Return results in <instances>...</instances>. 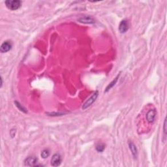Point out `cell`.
<instances>
[{
    "mask_svg": "<svg viewBox=\"0 0 167 167\" xmlns=\"http://www.w3.org/2000/svg\"><path fill=\"white\" fill-rule=\"evenodd\" d=\"M5 3L7 7L11 11L18 10L22 5V1L20 0H7Z\"/></svg>",
    "mask_w": 167,
    "mask_h": 167,
    "instance_id": "obj_1",
    "label": "cell"
},
{
    "mask_svg": "<svg viewBox=\"0 0 167 167\" xmlns=\"http://www.w3.org/2000/svg\"><path fill=\"white\" fill-rule=\"evenodd\" d=\"M98 95H99V93H98L97 91H95V93H93V95L89 99H88V100L82 105V110H86L89 108L95 101L96 99H97Z\"/></svg>",
    "mask_w": 167,
    "mask_h": 167,
    "instance_id": "obj_2",
    "label": "cell"
},
{
    "mask_svg": "<svg viewBox=\"0 0 167 167\" xmlns=\"http://www.w3.org/2000/svg\"><path fill=\"white\" fill-rule=\"evenodd\" d=\"M37 159L34 156H29L25 159L24 164L27 166H38Z\"/></svg>",
    "mask_w": 167,
    "mask_h": 167,
    "instance_id": "obj_3",
    "label": "cell"
},
{
    "mask_svg": "<svg viewBox=\"0 0 167 167\" xmlns=\"http://www.w3.org/2000/svg\"><path fill=\"white\" fill-rule=\"evenodd\" d=\"M155 117H156V111L155 109H151L146 113V120L149 123H154L155 120Z\"/></svg>",
    "mask_w": 167,
    "mask_h": 167,
    "instance_id": "obj_4",
    "label": "cell"
},
{
    "mask_svg": "<svg viewBox=\"0 0 167 167\" xmlns=\"http://www.w3.org/2000/svg\"><path fill=\"white\" fill-rule=\"evenodd\" d=\"M13 45L10 41H6L2 43L1 45V47H0V51H1V53H5V52H9V50H11L12 49Z\"/></svg>",
    "mask_w": 167,
    "mask_h": 167,
    "instance_id": "obj_5",
    "label": "cell"
},
{
    "mask_svg": "<svg viewBox=\"0 0 167 167\" xmlns=\"http://www.w3.org/2000/svg\"><path fill=\"white\" fill-rule=\"evenodd\" d=\"M61 163V157L59 154H56L52 156L51 159V165L53 166H58Z\"/></svg>",
    "mask_w": 167,
    "mask_h": 167,
    "instance_id": "obj_6",
    "label": "cell"
},
{
    "mask_svg": "<svg viewBox=\"0 0 167 167\" xmlns=\"http://www.w3.org/2000/svg\"><path fill=\"white\" fill-rule=\"evenodd\" d=\"M119 31L121 33H125L129 29V24L127 20H123L119 25Z\"/></svg>",
    "mask_w": 167,
    "mask_h": 167,
    "instance_id": "obj_7",
    "label": "cell"
},
{
    "mask_svg": "<svg viewBox=\"0 0 167 167\" xmlns=\"http://www.w3.org/2000/svg\"><path fill=\"white\" fill-rule=\"evenodd\" d=\"M79 22L81 23H84V24H93L94 23V19L90 17V16H84V17H82L80 18H79Z\"/></svg>",
    "mask_w": 167,
    "mask_h": 167,
    "instance_id": "obj_8",
    "label": "cell"
},
{
    "mask_svg": "<svg viewBox=\"0 0 167 167\" xmlns=\"http://www.w3.org/2000/svg\"><path fill=\"white\" fill-rule=\"evenodd\" d=\"M128 144H129V148L130 150H131L132 155H133L134 158H136L137 156H138V150H137L135 144L132 141H129L128 142Z\"/></svg>",
    "mask_w": 167,
    "mask_h": 167,
    "instance_id": "obj_9",
    "label": "cell"
},
{
    "mask_svg": "<svg viewBox=\"0 0 167 167\" xmlns=\"http://www.w3.org/2000/svg\"><path fill=\"white\" fill-rule=\"evenodd\" d=\"M120 74H119L117 77H116L115 79H114L110 83L108 86H107V87L106 88V90H105V91H104V92H108V91L110 90L111 88H112L113 87L115 86V84H116V82H118V79H119V77H120Z\"/></svg>",
    "mask_w": 167,
    "mask_h": 167,
    "instance_id": "obj_10",
    "label": "cell"
},
{
    "mask_svg": "<svg viewBox=\"0 0 167 167\" xmlns=\"http://www.w3.org/2000/svg\"><path fill=\"white\" fill-rule=\"evenodd\" d=\"M95 149H96V150L98 152H102L105 149V145L104 144H102V143L98 144L96 146Z\"/></svg>",
    "mask_w": 167,
    "mask_h": 167,
    "instance_id": "obj_11",
    "label": "cell"
},
{
    "mask_svg": "<svg viewBox=\"0 0 167 167\" xmlns=\"http://www.w3.org/2000/svg\"><path fill=\"white\" fill-rule=\"evenodd\" d=\"M50 154V152L49 149H45L44 150H43V152H41V157H43V159H46L48 157H49V155Z\"/></svg>",
    "mask_w": 167,
    "mask_h": 167,
    "instance_id": "obj_12",
    "label": "cell"
},
{
    "mask_svg": "<svg viewBox=\"0 0 167 167\" xmlns=\"http://www.w3.org/2000/svg\"><path fill=\"white\" fill-rule=\"evenodd\" d=\"M15 102L16 106H17L18 107V108L19 109L20 111H22V112H24V113H27L26 109L24 107H23V106H22V105L19 103V102H18V101H15Z\"/></svg>",
    "mask_w": 167,
    "mask_h": 167,
    "instance_id": "obj_13",
    "label": "cell"
},
{
    "mask_svg": "<svg viewBox=\"0 0 167 167\" xmlns=\"http://www.w3.org/2000/svg\"><path fill=\"white\" fill-rule=\"evenodd\" d=\"M166 119L165 118V120H164V126H163V131H164V136H166Z\"/></svg>",
    "mask_w": 167,
    "mask_h": 167,
    "instance_id": "obj_14",
    "label": "cell"
},
{
    "mask_svg": "<svg viewBox=\"0 0 167 167\" xmlns=\"http://www.w3.org/2000/svg\"><path fill=\"white\" fill-rule=\"evenodd\" d=\"M16 134V131L15 129H12L11 131V135L12 136V137H14Z\"/></svg>",
    "mask_w": 167,
    "mask_h": 167,
    "instance_id": "obj_15",
    "label": "cell"
},
{
    "mask_svg": "<svg viewBox=\"0 0 167 167\" xmlns=\"http://www.w3.org/2000/svg\"><path fill=\"white\" fill-rule=\"evenodd\" d=\"M3 85V79H2V77H1V87H2Z\"/></svg>",
    "mask_w": 167,
    "mask_h": 167,
    "instance_id": "obj_16",
    "label": "cell"
}]
</instances>
